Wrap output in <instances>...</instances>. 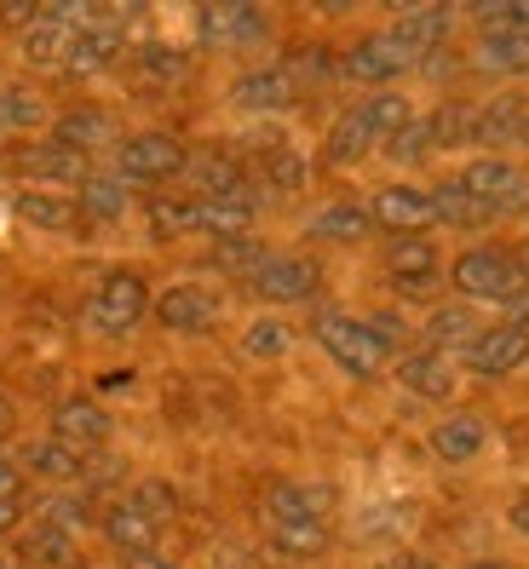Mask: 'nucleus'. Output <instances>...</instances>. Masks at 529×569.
Wrapping results in <instances>:
<instances>
[{"instance_id":"obj_1","label":"nucleus","mask_w":529,"mask_h":569,"mask_svg":"<svg viewBox=\"0 0 529 569\" xmlns=\"http://www.w3.org/2000/svg\"><path fill=\"white\" fill-rule=\"evenodd\" d=\"M311 333H317V346H322L328 357H335V362L346 368V375H357V380H375L380 368H386V357H391L369 322L340 317V311H322Z\"/></svg>"},{"instance_id":"obj_2","label":"nucleus","mask_w":529,"mask_h":569,"mask_svg":"<svg viewBox=\"0 0 529 569\" xmlns=\"http://www.w3.org/2000/svg\"><path fill=\"white\" fill-rule=\"evenodd\" d=\"M449 282L467 293V299H512L529 288V271L512 259V253H501V248H467L455 259V271H449Z\"/></svg>"},{"instance_id":"obj_3","label":"nucleus","mask_w":529,"mask_h":569,"mask_svg":"<svg viewBox=\"0 0 529 569\" xmlns=\"http://www.w3.org/2000/svg\"><path fill=\"white\" fill-rule=\"evenodd\" d=\"M150 311V288L139 271H110L104 282H98V293L87 299V322L98 333H110V340H121V333H132L144 322Z\"/></svg>"},{"instance_id":"obj_4","label":"nucleus","mask_w":529,"mask_h":569,"mask_svg":"<svg viewBox=\"0 0 529 569\" xmlns=\"http://www.w3.org/2000/svg\"><path fill=\"white\" fill-rule=\"evenodd\" d=\"M184 144L173 139V132H132V139H121L116 150V179L127 184H161V179H179L184 173Z\"/></svg>"},{"instance_id":"obj_5","label":"nucleus","mask_w":529,"mask_h":569,"mask_svg":"<svg viewBox=\"0 0 529 569\" xmlns=\"http://www.w3.org/2000/svg\"><path fill=\"white\" fill-rule=\"evenodd\" d=\"M460 184H467V196H472V202H483L495 219L529 208V179L518 173L512 161H501V156H478V161H467Z\"/></svg>"},{"instance_id":"obj_6","label":"nucleus","mask_w":529,"mask_h":569,"mask_svg":"<svg viewBox=\"0 0 529 569\" xmlns=\"http://www.w3.org/2000/svg\"><path fill=\"white\" fill-rule=\"evenodd\" d=\"M196 36H202V47H259L264 36H271V23H264L259 7H248V0H219V7H202V18H196Z\"/></svg>"},{"instance_id":"obj_7","label":"nucleus","mask_w":529,"mask_h":569,"mask_svg":"<svg viewBox=\"0 0 529 569\" xmlns=\"http://www.w3.org/2000/svg\"><path fill=\"white\" fill-rule=\"evenodd\" d=\"M409 63H420V58L386 29V36H362L357 47H346L340 76H346V81H369V87H380V81H397V76L409 70Z\"/></svg>"},{"instance_id":"obj_8","label":"nucleus","mask_w":529,"mask_h":569,"mask_svg":"<svg viewBox=\"0 0 529 569\" xmlns=\"http://www.w3.org/2000/svg\"><path fill=\"white\" fill-rule=\"evenodd\" d=\"M386 271H391L397 293H409V299H426V293L443 282V277H438V248H432V237H391Z\"/></svg>"},{"instance_id":"obj_9","label":"nucleus","mask_w":529,"mask_h":569,"mask_svg":"<svg viewBox=\"0 0 529 569\" xmlns=\"http://www.w3.org/2000/svg\"><path fill=\"white\" fill-rule=\"evenodd\" d=\"M369 213H375L380 230H397V237H426V230L438 224V213H432V190H415V184H391V190H380L375 202H369Z\"/></svg>"},{"instance_id":"obj_10","label":"nucleus","mask_w":529,"mask_h":569,"mask_svg":"<svg viewBox=\"0 0 529 569\" xmlns=\"http://www.w3.org/2000/svg\"><path fill=\"white\" fill-rule=\"evenodd\" d=\"M467 362L478 368V375H512V368H523L529 362V328H518V322H501V328H483L478 340L467 346Z\"/></svg>"},{"instance_id":"obj_11","label":"nucleus","mask_w":529,"mask_h":569,"mask_svg":"<svg viewBox=\"0 0 529 569\" xmlns=\"http://www.w3.org/2000/svg\"><path fill=\"white\" fill-rule=\"evenodd\" d=\"M12 213L29 224V230H52V237H81V202H70V196H52V190H18L12 196Z\"/></svg>"},{"instance_id":"obj_12","label":"nucleus","mask_w":529,"mask_h":569,"mask_svg":"<svg viewBox=\"0 0 529 569\" xmlns=\"http://www.w3.org/2000/svg\"><path fill=\"white\" fill-rule=\"evenodd\" d=\"M230 98H237L242 110H253V116H277V110H288L293 98H300V81L288 76V63H264V70H248L237 87H230Z\"/></svg>"},{"instance_id":"obj_13","label":"nucleus","mask_w":529,"mask_h":569,"mask_svg":"<svg viewBox=\"0 0 529 569\" xmlns=\"http://www.w3.org/2000/svg\"><path fill=\"white\" fill-rule=\"evenodd\" d=\"M12 167H18L23 179H36V184H87V156L63 150V144H52V139L23 144V150L12 156Z\"/></svg>"},{"instance_id":"obj_14","label":"nucleus","mask_w":529,"mask_h":569,"mask_svg":"<svg viewBox=\"0 0 529 569\" xmlns=\"http://www.w3.org/2000/svg\"><path fill=\"white\" fill-rule=\"evenodd\" d=\"M317 264L311 259H264V271L253 277V293L271 299V306H300L317 293Z\"/></svg>"},{"instance_id":"obj_15","label":"nucleus","mask_w":529,"mask_h":569,"mask_svg":"<svg viewBox=\"0 0 529 569\" xmlns=\"http://www.w3.org/2000/svg\"><path fill=\"white\" fill-rule=\"evenodd\" d=\"M156 322L161 328H173V333H208L213 322H219V299L213 293H202V288H168L156 299Z\"/></svg>"},{"instance_id":"obj_16","label":"nucleus","mask_w":529,"mask_h":569,"mask_svg":"<svg viewBox=\"0 0 529 569\" xmlns=\"http://www.w3.org/2000/svg\"><path fill=\"white\" fill-rule=\"evenodd\" d=\"M52 438L87 455L110 438V415L98 403H87V397H70V403H58V415H52Z\"/></svg>"},{"instance_id":"obj_17","label":"nucleus","mask_w":529,"mask_h":569,"mask_svg":"<svg viewBox=\"0 0 529 569\" xmlns=\"http://www.w3.org/2000/svg\"><path fill=\"white\" fill-rule=\"evenodd\" d=\"M264 523L288 529V523H328V489H306V483H282L264 500Z\"/></svg>"},{"instance_id":"obj_18","label":"nucleus","mask_w":529,"mask_h":569,"mask_svg":"<svg viewBox=\"0 0 529 569\" xmlns=\"http://www.w3.org/2000/svg\"><path fill=\"white\" fill-rule=\"evenodd\" d=\"M248 224H253V196H196V230L237 242L248 237Z\"/></svg>"},{"instance_id":"obj_19","label":"nucleus","mask_w":529,"mask_h":569,"mask_svg":"<svg viewBox=\"0 0 529 569\" xmlns=\"http://www.w3.org/2000/svg\"><path fill=\"white\" fill-rule=\"evenodd\" d=\"M449 29H455V12L449 7H403V18L391 23V36L420 58V52H438L449 41Z\"/></svg>"},{"instance_id":"obj_20","label":"nucleus","mask_w":529,"mask_h":569,"mask_svg":"<svg viewBox=\"0 0 529 569\" xmlns=\"http://www.w3.org/2000/svg\"><path fill=\"white\" fill-rule=\"evenodd\" d=\"M116 139V121L104 110H63L52 121V144L63 150H76V156H92V150H104Z\"/></svg>"},{"instance_id":"obj_21","label":"nucleus","mask_w":529,"mask_h":569,"mask_svg":"<svg viewBox=\"0 0 529 569\" xmlns=\"http://www.w3.org/2000/svg\"><path fill=\"white\" fill-rule=\"evenodd\" d=\"M184 179L202 190V196H253V190H248V167L230 161V156H219V150L190 156V161H184Z\"/></svg>"},{"instance_id":"obj_22","label":"nucleus","mask_w":529,"mask_h":569,"mask_svg":"<svg viewBox=\"0 0 529 569\" xmlns=\"http://www.w3.org/2000/svg\"><path fill=\"white\" fill-rule=\"evenodd\" d=\"M104 535L127 552V558H144V552H156V535H161V523L150 518V512H139L132 500H116V507L104 512Z\"/></svg>"},{"instance_id":"obj_23","label":"nucleus","mask_w":529,"mask_h":569,"mask_svg":"<svg viewBox=\"0 0 529 569\" xmlns=\"http://www.w3.org/2000/svg\"><path fill=\"white\" fill-rule=\"evenodd\" d=\"M116 58H121V23H116V18H104L98 29L76 36L70 63H63V76H98V70H110Z\"/></svg>"},{"instance_id":"obj_24","label":"nucleus","mask_w":529,"mask_h":569,"mask_svg":"<svg viewBox=\"0 0 529 569\" xmlns=\"http://www.w3.org/2000/svg\"><path fill=\"white\" fill-rule=\"evenodd\" d=\"M483 443H489V431H483V420H478V415H449L443 426H432V455H438V460H449V466L478 460V455H483Z\"/></svg>"},{"instance_id":"obj_25","label":"nucleus","mask_w":529,"mask_h":569,"mask_svg":"<svg viewBox=\"0 0 529 569\" xmlns=\"http://www.w3.org/2000/svg\"><path fill=\"white\" fill-rule=\"evenodd\" d=\"M523 127H529V104L518 92H507L478 110V144H523Z\"/></svg>"},{"instance_id":"obj_26","label":"nucleus","mask_w":529,"mask_h":569,"mask_svg":"<svg viewBox=\"0 0 529 569\" xmlns=\"http://www.w3.org/2000/svg\"><path fill=\"white\" fill-rule=\"evenodd\" d=\"M397 380H403V391H415V397H449V386H455L443 351H432V346L409 351L403 362H397Z\"/></svg>"},{"instance_id":"obj_27","label":"nucleus","mask_w":529,"mask_h":569,"mask_svg":"<svg viewBox=\"0 0 529 569\" xmlns=\"http://www.w3.org/2000/svg\"><path fill=\"white\" fill-rule=\"evenodd\" d=\"M375 230V213L362 202H328L317 219H311V237L317 242H362Z\"/></svg>"},{"instance_id":"obj_28","label":"nucleus","mask_w":529,"mask_h":569,"mask_svg":"<svg viewBox=\"0 0 529 569\" xmlns=\"http://www.w3.org/2000/svg\"><path fill=\"white\" fill-rule=\"evenodd\" d=\"M369 150H380V139L369 132V121H362V110H346L335 127H328V144H322V156L335 161V167H351V161H362Z\"/></svg>"},{"instance_id":"obj_29","label":"nucleus","mask_w":529,"mask_h":569,"mask_svg":"<svg viewBox=\"0 0 529 569\" xmlns=\"http://www.w3.org/2000/svg\"><path fill=\"white\" fill-rule=\"evenodd\" d=\"M426 132H432V150H460V144H478V110L449 98L443 110L426 116Z\"/></svg>"},{"instance_id":"obj_30","label":"nucleus","mask_w":529,"mask_h":569,"mask_svg":"<svg viewBox=\"0 0 529 569\" xmlns=\"http://www.w3.org/2000/svg\"><path fill=\"white\" fill-rule=\"evenodd\" d=\"M29 472L47 478V483H76V478H87V455L58 443V438H41L36 449H29Z\"/></svg>"},{"instance_id":"obj_31","label":"nucleus","mask_w":529,"mask_h":569,"mask_svg":"<svg viewBox=\"0 0 529 569\" xmlns=\"http://www.w3.org/2000/svg\"><path fill=\"white\" fill-rule=\"evenodd\" d=\"M432 213H438V224H460V230H472V224H489V219H495L483 202H472L460 179H443V184L432 190Z\"/></svg>"},{"instance_id":"obj_32","label":"nucleus","mask_w":529,"mask_h":569,"mask_svg":"<svg viewBox=\"0 0 529 569\" xmlns=\"http://www.w3.org/2000/svg\"><path fill=\"white\" fill-rule=\"evenodd\" d=\"M81 213L87 219H121L127 213V179H116V173H87V184H81Z\"/></svg>"},{"instance_id":"obj_33","label":"nucleus","mask_w":529,"mask_h":569,"mask_svg":"<svg viewBox=\"0 0 529 569\" xmlns=\"http://www.w3.org/2000/svg\"><path fill=\"white\" fill-rule=\"evenodd\" d=\"M47 121V104L29 87H0V139H12V132H36Z\"/></svg>"},{"instance_id":"obj_34","label":"nucleus","mask_w":529,"mask_h":569,"mask_svg":"<svg viewBox=\"0 0 529 569\" xmlns=\"http://www.w3.org/2000/svg\"><path fill=\"white\" fill-rule=\"evenodd\" d=\"M478 317L467 311V306H438L432 317H426V340H432V351H443V346H472L478 340Z\"/></svg>"},{"instance_id":"obj_35","label":"nucleus","mask_w":529,"mask_h":569,"mask_svg":"<svg viewBox=\"0 0 529 569\" xmlns=\"http://www.w3.org/2000/svg\"><path fill=\"white\" fill-rule=\"evenodd\" d=\"M23 558L36 563V569H63V563L76 558V535L63 529V523H41V529H29Z\"/></svg>"},{"instance_id":"obj_36","label":"nucleus","mask_w":529,"mask_h":569,"mask_svg":"<svg viewBox=\"0 0 529 569\" xmlns=\"http://www.w3.org/2000/svg\"><path fill=\"white\" fill-rule=\"evenodd\" d=\"M259 179L271 184V190H306L311 167H306V156H300V150L271 144V150H259Z\"/></svg>"},{"instance_id":"obj_37","label":"nucleus","mask_w":529,"mask_h":569,"mask_svg":"<svg viewBox=\"0 0 529 569\" xmlns=\"http://www.w3.org/2000/svg\"><path fill=\"white\" fill-rule=\"evenodd\" d=\"M144 219H150L156 242H173V237H184V230H196V196L190 202L184 196H156V202L144 208Z\"/></svg>"},{"instance_id":"obj_38","label":"nucleus","mask_w":529,"mask_h":569,"mask_svg":"<svg viewBox=\"0 0 529 569\" xmlns=\"http://www.w3.org/2000/svg\"><path fill=\"white\" fill-rule=\"evenodd\" d=\"M478 63L495 76H523L529 70V36H483L478 41Z\"/></svg>"},{"instance_id":"obj_39","label":"nucleus","mask_w":529,"mask_h":569,"mask_svg":"<svg viewBox=\"0 0 529 569\" xmlns=\"http://www.w3.org/2000/svg\"><path fill=\"white\" fill-rule=\"evenodd\" d=\"M362 121H369V132L386 144V139H397V132H403L415 116H409V98H403V92H375L369 104H362Z\"/></svg>"},{"instance_id":"obj_40","label":"nucleus","mask_w":529,"mask_h":569,"mask_svg":"<svg viewBox=\"0 0 529 569\" xmlns=\"http://www.w3.org/2000/svg\"><path fill=\"white\" fill-rule=\"evenodd\" d=\"M139 76L144 81H184L190 76V52L168 47V41H144L139 47Z\"/></svg>"},{"instance_id":"obj_41","label":"nucleus","mask_w":529,"mask_h":569,"mask_svg":"<svg viewBox=\"0 0 529 569\" xmlns=\"http://www.w3.org/2000/svg\"><path fill=\"white\" fill-rule=\"evenodd\" d=\"M264 259H271V253H264L253 237H237V242H219L213 248V271H230V277H259L264 271Z\"/></svg>"},{"instance_id":"obj_42","label":"nucleus","mask_w":529,"mask_h":569,"mask_svg":"<svg viewBox=\"0 0 529 569\" xmlns=\"http://www.w3.org/2000/svg\"><path fill=\"white\" fill-rule=\"evenodd\" d=\"M271 547L282 558H317L328 547V523H288V529H271Z\"/></svg>"},{"instance_id":"obj_43","label":"nucleus","mask_w":529,"mask_h":569,"mask_svg":"<svg viewBox=\"0 0 529 569\" xmlns=\"http://www.w3.org/2000/svg\"><path fill=\"white\" fill-rule=\"evenodd\" d=\"M127 500H132V507H139V512H150L156 523H168V518H173V507H179L173 483H139V489H132Z\"/></svg>"},{"instance_id":"obj_44","label":"nucleus","mask_w":529,"mask_h":569,"mask_svg":"<svg viewBox=\"0 0 529 569\" xmlns=\"http://www.w3.org/2000/svg\"><path fill=\"white\" fill-rule=\"evenodd\" d=\"M380 150H386L391 161H420L426 150H432V132H426V121H409V127L397 132V139H386Z\"/></svg>"},{"instance_id":"obj_45","label":"nucleus","mask_w":529,"mask_h":569,"mask_svg":"<svg viewBox=\"0 0 529 569\" xmlns=\"http://www.w3.org/2000/svg\"><path fill=\"white\" fill-rule=\"evenodd\" d=\"M288 340H293L288 322H253L242 346H248V357H282V351H288Z\"/></svg>"},{"instance_id":"obj_46","label":"nucleus","mask_w":529,"mask_h":569,"mask_svg":"<svg viewBox=\"0 0 529 569\" xmlns=\"http://www.w3.org/2000/svg\"><path fill=\"white\" fill-rule=\"evenodd\" d=\"M18 489H23V472H18V460L0 449V500H18Z\"/></svg>"},{"instance_id":"obj_47","label":"nucleus","mask_w":529,"mask_h":569,"mask_svg":"<svg viewBox=\"0 0 529 569\" xmlns=\"http://www.w3.org/2000/svg\"><path fill=\"white\" fill-rule=\"evenodd\" d=\"M36 18H41V7H7V12H0V23H12V29H29Z\"/></svg>"},{"instance_id":"obj_48","label":"nucleus","mask_w":529,"mask_h":569,"mask_svg":"<svg viewBox=\"0 0 529 569\" xmlns=\"http://www.w3.org/2000/svg\"><path fill=\"white\" fill-rule=\"evenodd\" d=\"M18 518H23L18 500H0V535H12V529H18Z\"/></svg>"},{"instance_id":"obj_49","label":"nucleus","mask_w":529,"mask_h":569,"mask_svg":"<svg viewBox=\"0 0 529 569\" xmlns=\"http://www.w3.org/2000/svg\"><path fill=\"white\" fill-rule=\"evenodd\" d=\"M127 569H179V563H168L161 552H144V558H127Z\"/></svg>"},{"instance_id":"obj_50","label":"nucleus","mask_w":529,"mask_h":569,"mask_svg":"<svg viewBox=\"0 0 529 569\" xmlns=\"http://www.w3.org/2000/svg\"><path fill=\"white\" fill-rule=\"evenodd\" d=\"M512 529H523V535H529V500H518V507H512Z\"/></svg>"},{"instance_id":"obj_51","label":"nucleus","mask_w":529,"mask_h":569,"mask_svg":"<svg viewBox=\"0 0 529 569\" xmlns=\"http://www.w3.org/2000/svg\"><path fill=\"white\" fill-rule=\"evenodd\" d=\"M512 311H518V317H523V322H529V288H523V293H518V299H512Z\"/></svg>"},{"instance_id":"obj_52","label":"nucleus","mask_w":529,"mask_h":569,"mask_svg":"<svg viewBox=\"0 0 529 569\" xmlns=\"http://www.w3.org/2000/svg\"><path fill=\"white\" fill-rule=\"evenodd\" d=\"M403 563H409V569H438V563H426V558H403Z\"/></svg>"},{"instance_id":"obj_53","label":"nucleus","mask_w":529,"mask_h":569,"mask_svg":"<svg viewBox=\"0 0 529 569\" xmlns=\"http://www.w3.org/2000/svg\"><path fill=\"white\" fill-rule=\"evenodd\" d=\"M375 569H409V563H403V558H391V563H375Z\"/></svg>"},{"instance_id":"obj_54","label":"nucleus","mask_w":529,"mask_h":569,"mask_svg":"<svg viewBox=\"0 0 529 569\" xmlns=\"http://www.w3.org/2000/svg\"><path fill=\"white\" fill-rule=\"evenodd\" d=\"M472 569H507V563H489V558H483V563H472Z\"/></svg>"},{"instance_id":"obj_55","label":"nucleus","mask_w":529,"mask_h":569,"mask_svg":"<svg viewBox=\"0 0 529 569\" xmlns=\"http://www.w3.org/2000/svg\"><path fill=\"white\" fill-rule=\"evenodd\" d=\"M523 144H529V127H523Z\"/></svg>"}]
</instances>
